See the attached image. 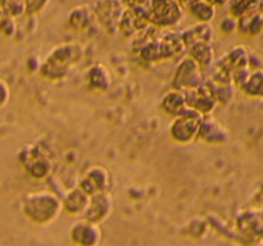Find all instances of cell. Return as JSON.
<instances>
[{
	"label": "cell",
	"mask_w": 263,
	"mask_h": 246,
	"mask_svg": "<svg viewBox=\"0 0 263 246\" xmlns=\"http://www.w3.org/2000/svg\"><path fill=\"white\" fill-rule=\"evenodd\" d=\"M141 46L139 48L140 55L148 61H157L167 59L182 51L185 48L181 36L161 28H148L143 37L139 38Z\"/></svg>",
	"instance_id": "1"
},
{
	"label": "cell",
	"mask_w": 263,
	"mask_h": 246,
	"mask_svg": "<svg viewBox=\"0 0 263 246\" xmlns=\"http://www.w3.org/2000/svg\"><path fill=\"white\" fill-rule=\"evenodd\" d=\"M61 201L51 192H32L27 195L23 202V212L32 222L48 224L61 212Z\"/></svg>",
	"instance_id": "2"
},
{
	"label": "cell",
	"mask_w": 263,
	"mask_h": 246,
	"mask_svg": "<svg viewBox=\"0 0 263 246\" xmlns=\"http://www.w3.org/2000/svg\"><path fill=\"white\" fill-rule=\"evenodd\" d=\"M203 114L193 108L186 107L177 117H175L171 125V135L175 141L186 144L190 142L198 135L200 123L203 120Z\"/></svg>",
	"instance_id": "3"
},
{
	"label": "cell",
	"mask_w": 263,
	"mask_h": 246,
	"mask_svg": "<svg viewBox=\"0 0 263 246\" xmlns=\"http://www.w3.org/2000/svg\"><path fill=\"white\" fill-rule=\"evenodd\" d=\"M76 50H79V48H73V45H71V44L69 45L66 44V45L57 48L50 54V56L46 59L43 67V73L49 78L63 77L69 69L71 64L76 61Z\"/></svg>",
	"instance_id": "4"
},
{
	"label": "cell",
	"mask_w": 263,
	"mask_h": 246,
	"mask_svg": "<svg viewBox=\"0 0 263 246\" xmlns=\"http://www.w3.org/2000/svg\"><path fill=\"white\" fill-rule=\"evenodd\" d=\"M182 17V9L177 2H149L148 20L157 27H171Z\"/></svg>",
	"instance_id": "5"
},
{
	"label": "cell",
	"mask_w": 263,
	"mask_h": 246,
	"mask_svg": "<svg viewBox=\"0 0 263 246\" xmlns=\"http://www.w3.org/2000/svg\"><path fill=\"white\" fill-rule=\"evenodd\" d=\"M203 85L200 66L193 58H186L177 67L174 79V87L180 91L198 89Z\"/></svg>",
	"instance_id": "6"
},
{
	"label": "cell",
	"mask_w": 263,
	"mask_h": 246,
	"mask_svg": "<svg viewBox=\"0 0 263 246\" xmlns=\"http://www.w3.org/2000/svg\"><path fill=\"white\" fill-rule=\"evenodd\" d=\"M112 210V197L107 192L102 194H95L89 197V204L85 209L84 215L85 220L90 223L99 224L104 219H107L108 215Z\"/></svg>",
	"instance_id": "7"
},
{
	"label": "cell",
	"mask_w": 263,
	"mask_h": 246,
	"mask_svg": "<svg viewBox=\"0 0 263 246\" xmlns=\"http://www.w3.org/2000/svg\"><path fill=\"white\" fill-rule=\"evenodd\" d=\"M71 240L77 246H98L102 241V230L99 224L81 220L71 228Z\"/></svg>",
	"instance_id": "8"
},
{
	"label": "cell",
	"mask_w": 263,
	"mask_h": 246,
	"mask_svg": "<svg viewBox=\"0 0 263 246\" xmlns=\"http://www.w3.org/2000/svg\"><path fill=\"white\" fill-rule=\"evenodd\" d=\"M108 186H109V174H108V172L104 168H100V167H94L85 174L80 189L87 196H92L95 194L105 192Z\"/></svg>",
	"instance_id": "9"
},
{
	"label": "cell",
	"mask_w": 263,
	"mask_h": 246,
	"mask_svg": "<svg viewBox=\"0 0 263 246\" xmlns=\"http://www.w3.org/2000/svg\"><path fill=\"white\" fill-rule=\"evenodd\" d=\"M197 136L205 142H222L225 141L228 133L215 118L207 117L203 118Z\"/></svg>",
	"instance_id": "10"
},
{
	"label": "cell",
	"mask_w": 263,
	"mask_h": 246,
	"mask_svg": "<svg viewBox=\"0 0 263 246\" xmlns=\"http://www.w3.org/2000/svg\"><path fill=\"white\" fill-rule=\"evenodd\" d=\"M249 64V55L248 51H247L246 46H236L234 48L228 55L225 56L223 61H221L218 64V67L223 68L225 71H228L229 73H234L236 71H240V69L248 68Z\"/></svg>",
	"instance_id": "11"
},
{
	"label": "cell",
	"mask_w": 263,
	"mask_h": 246,
	"mask_svg": "<svg viewBox=\"0 0 263 246\" xmlns=\"http://www.w3.org/2000/svg\"><path fill=\"white\" fill-rule=\"evenodd\" d=\"M123 3H117V2H110V3H104V5L107 8L103 7L102 3H98V7H100V9H98V17L100 18L103 25L109 30H117L120 27L121 19H122V14H121L120 7H122Z\"/></svg>",
	"instance_id": "12"
},
{
	"label": "cell",
	"mask_w": 263,
	"mask_h": 246,
	"mask_svg": "<svg viewBox=\"0 0 263 246\" xmlns=\"http://www.w3.org/2000/svg\"><path fill=\"white\" fill-rule=\"evenodd\" d=\"M213 37V28L210 23H199L194 27L187 28L184 35L181 36L182 43L185 46H192L194 44H211Z\"/></svg>",
	"instance_id": "13"
},
{
	"label": "cell",
	"mask_w": 263,
	"mask_h": 246,
	"mask_svg": "<svg viewBox=\"0 0 263 246\" xmlns=\"http://www.w3.org/2000/svg\"><path fill=\"white\" fill-rule=\"evenodd\" d=\"M186 107L185 92L180 91V90H174L170 94H167L163 99V102H162V108L174 117H177Z\"/></svg>",
	"instance_id": "14"
},
{
	"label": "cell",
	"mask_w": 263,
	"mask_h": 246,
	"mask_svg": "<svg viewBox=\"0 0 263 246\" xmlns=\"http://www.w3.org/2000/svg\"><path fill=\"white\" fill-rule=\"evenodd\" d=\"M89 197L81 189H76L68 194V196L64 200V208L67 212L71 213L72 215H76L79 213H84L89 204Z\"/></svg>",
	"instance_id": "15"
},
{
	"label": "cell",
	"mask_w": 263,
	"mask_h": 246,
	"mask_svg": "<svg viewBox=\"0 0 263 246\" xmlns=\"http://www.w3.org/2000/svg\"><path fill=\"white\" fill-rule=\"evenodd\" d=\"M190 13L199 20L200 23H208L216 15V8L213 3L210 2H192Z\"/></svg>",
	"instance_id": "16"
},
{
	"label": "cell",
	"mask_w": 263,
	"mask_h": 246,
	"mask_svg": "<svg viewBox=\"0 0 263 246\" xmlns=\"http://www.w3.org/2000/svg\"><path fill=\"white\" fill-rule=\"evenodd\" d=\"M192 50H190V54H192V58L202 66H208L211 64V61L213 60V48L211 46V44H194V45L190 46Z\"/></svg>",
	"instance_id": "17"
},
{
	"label": "cell",
	"mask_w": 263,
	"mask_h": 246,
	"mask_svg": "<svg viewBox=\"0 0 263 246\" xmlns=\"http://www.w3.org/2000/svg\"><path fill=\"white\" fill-rule=\"evenodd\" d=\"M90 84L92 87L99 90H107L110 85V76L107 72V69L103 66H95L90 69L89 73Z\"/></svg>",
	"instance_id": "18"
},
{
	"label": "cell",
	"mask_w": 263,
	"mask_h": 246,
	"mask_svg": "<svg viewBox=\"0 0 263 246\" xmlns=\"http://www.w3.org/2000/svg\"><path fill=\"white\" fill-rule=\"evenodd\" d=\"M262 81V71L261 69H256V71L251 72V74H249V77L247 78V81L244 82V85L241 86V89H243L248 95H252V96H261Z\"/></svg>",
	"instance_id": "19"
},
{
	"label": "cell",
	"mask_w": 263,
	"mask_h": 246,
	"mask_svg": "<svg viewBox=\"0 0 263 246\" xmlns=\"http://www.w3.org/2000/svg\"><path fill=\"white\" fill-rule=\"evenodd\" d=\"M31 174L35 177H44L50 171V161L48 159H44L39 156L37 159H33L31 164L28 166Z\"/></svg>",
	"instance_id": "20"
},
{
	"label": "cell",
	"mask_w": 263,
	"mask_h": 246,
	"mask_svg": "<svg viewBox=\"0 0 263 246\" xmlns=\"http://www.w3.org/2000/svg\"><path fill=\"white\" fill-rule=\"evenodd\" d=\"M9 90H8V86L4 84V82L0 81V105L5 104V101L8 100V94H9Z\"/></svg>",
	"instance_id": "21"
},
{
	"label": "cell",
	"mask_w": 263,
	"mask_h": 246,
	"mask_svg": "<svg viewBox=\"0 0 263 246\" xmlns=\"http://www.w3.org/2000/svg\"><path fill=\"white\" fill-rule=\"evenodd\" d=\"M236 25H238V23L233 22L231 18H226V19L222 22V25H221V27H222L225 31H228V32H230V31L234 30V27H235Z\"/></svg>",
	"instance_id": "22"
}]
</instances>
